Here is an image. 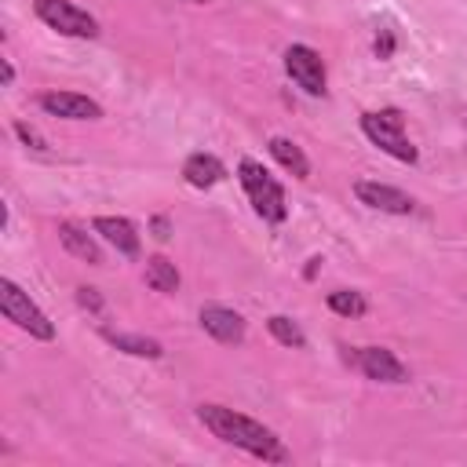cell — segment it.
<instances>
[{"label": "cell", "instance_id": "cell-1", "mask_svg": "<svg viewBox=\"0 0 467 467\" xmlns=\"http://www.w3.org/2000/svg\"><path fill=\"white\" fill-rule=\"evenodd\" d=\"M197 420L226 445H237L266 463H288V449L281 445V438L244 412H234L226 405H197Z\"/></svg>", "mask_w": 467, "mask_h": 467}, {"label": "cell", "instance_id": "cell-2", "mask_svg": "<svg viewBox=\"0 0 467 467\" xmlns=\"http://www.w3.org/2000/svg\"><path fill=\"white\" fill-rule=\"evenodd\" d=\"M237 175H241V186H244L252 208H255L266 223H285V215H288V201H285L281 182H277L259 161H252V157H244V161L237 164Z\"/></svg>", "mask_w": 467, "mask_h": 467}, {"label": "cell", "instance_id": "cell-3", "mask_svg": "<svg viewBox=\"0 0 467 467\" xmlns=\"http://www.w3.org/2000/svg\"><path fill=\"white\" fill-rule=\"evenodd\" d=\"M361 131L368 135V142H376L383 153H390V157H398L405 164H412L420 157L416 146L405 135L401 109H372V113H361Z\"/></svg>", "mask_w": 467, "mask_h": 467}, {"label": "cell", "instance_id": "cell-4", "mask_svg": "<svg viewBox=\"0 0 467 467\" xmlns=\"http://www.w3.org/2000/svg\"><path fill=\"white\" fill-rule=\"evenodd\" d=\"M0 310L11 325H18L22 332H29L33 339H55V325L47 321V314L29 299V292H22L11 277L0 281Z\"/></svg>", "mask_w": 467, "mask_h": 467}, {"label": "cell", "instance_id": "cell-5", "mask_svg": "<svg viewBox=\"0 0 467 467\" xmlns=\"http://www.w3.org/2000/svg\"><path fill=\"white\" fill-rule=\"evenodd\" d=\"M33 7H36V18L44 26H51L55 33H62V36H80V40H95L99 36V22L84 7H77L69 0H36Z\"/></svg>", "mask_w": 467, "mask_h": 467}, {"label": "cell", "instance_id": "cell-6", "mask_svg": "<svg viewBox=\"0 0 467 467\" xmlns=\"http://www.w3.org/2000/svg\"><path fill=\"white\" fill-rule=\"evenodd\" d=\"M347 361H354L361 368V376L365 379H376V383H405L409 379V368L387 347H358V350H347Z\"/></svg>", "mask_w": 467, "mask_h": 467}, {"label": "cell", "instance_id": "cell-7", "mask_svg": "<svg viewBox=\"0 0 467 467\" xmlns=\"http://www.w3.org/2000/svg\"><path fill=\"white\" fill-rule=\"evenodd\" d=\"M285 69L288 77L306 91V95H325V58L306 47V44H292L285 51Z\"/></svg>", "mask_w": 467, "mask_h": 467}, {"label": "cell", "instance_id": "cell-8", "mask_svg": "<svg viewBox=\"0 0 467 467\" xmlns=\"http://www.w3.org/2000/svg\"><path fill=\"white\" fill-rule=\"evenodd\" d=\"M40 109L51 117H62V120H99L102 117V106L80 91H44Z\"/></svg>", "mask_w": 467, "mask_h": 467}, {"label": "cell", "instance_id": "cell-9", "mask_svg": "<svg viewBox=\"0 0 467 467\" xmlns=\"http://www.w3.org/2000/svg\"><path fill=\"white\" fill-rule=\"evenodd\" d=\"M354 193L361 204H368L376 212H390V215H409L416 208V201L409 193H401L398 186H387V182H372V179H358Z\"/></svg>", "mask_w": 467, "mask_h": 467}, {"label": "cell", "instance_id": "cell-10", "mask_svg": "<svg viewBox=\"0 0 467 467\" xmlns=\"http://www.w3.org/2000/svg\"><path fill=\"white\" fill-rule=\"evenodd\" d=\"M201 328L219 343H241L244 339V317L230 306H201Z\"/></svg>", "mask_w": 467, "mask_h": 467}, {"label": "cell", "instance_id": "cell-11", "mask_svg": "<svg viewBox=\"0 0 467 467\" xmlns=\"http://www.w3.org/2000/svg\"><path fill=\"white\" fill-rule=\"evenodd\" d=\"M95 234H102L120 255H139V230L131 219L120 215H99L95 219Z\"/></svg>", "mask_w": 467, "mask_h": 467}, {"label": "cell", "instance_id": "cell-12", "mask_svg": "<svg viewBox=\"0 0 467 467\" xmlns=\"http://www.w3.org/2000/svg\"><path fill=\"white\" fill-rule=\"evenodd\" d=\"M182 179L190 186H197V190H208V186L226 179V164L219 157H212V153H190L182 161Z\"/></svg>", "mask_w": 467, "mask_h": 467}, {"label": "cell", "instance_id": "cell-13", "mask_svg": "<svg viewBox=\"0 0 467 467\" xmlns=\"http://www.w3.org/2000/svg\"><path fill=\"white\" fill-rule=\"evenodd\" d=\"M58 241H62V248H66L69 255H77V259H84V263H91V266L102 263V248H99L95 237L84 234L77 223H58Z\"/></svg>", "mask_w": 467, "mask_h": 467}, {"label": "cell", "instance_id": "cell-14", "mask_svg": "<svg viewBox=\"0 0 467 467\" xmlns=\"http://www.w3.org/2000/svg\"><path fill=\"white\" fill-rule=\"evenodd\" d=\"M266 150H270V157L285 168V171H292L296 179H306L310 175V161H306V153L292 142V139H285V135H274L270 142H266Z\"/></svg>", "mask_w": 467, "mask_h": 467}, {"label": "cell", "instance_id": "cell-15", "mask_svg": "<svg viewBox=\"0 0 467 467\" xmlns=\"http://www.w3.org/2000/svg\"><path fill=\"white\" fill-rule=\"evenodd\" d=\"M102 336H106L109 347H117V350H124L131 358H161L164 354V347L157 339H150V336H131V332H113V328H106Z\"/></svg>", "mask_w": 467, "mask_h": 467}, {"label": "cell", "instance_id": "cell-16", "mask_svg": "<svg viewBox=\"0 0 467 467\" xmlns=\"http://www.w3.org/2000/svg\"><path fill=\"white\" fill-rule=\"evenodd\" d=\"M146 285H150L153 292H175V288H179V270H175V263L164 259V255L146 259Z\"/></svg>", "mask_w": 467, "mask_h": 467}, {"label": "cell", "instance_id": "cell-17", "mask_svg": "<svg viewBox=\"0 0 467 467\" xmlns=\"http://www.w3.org/2000/svg\"><path fill=\"white\" fill-rule=\"evenodd\" d=\"M266 328H270V336H274L277 343H285V347H296V350H303V347H306L303 328H299L292 317H285V314H274V317L266 321Z\"/></svg>", "mask_w": 467, "mask_h": 467}, {"label": "cell", "instance_id": "cell-18", "mask_svg": "<svg viewBox=\"0 0 467 467\" xmlns=\"http://www.w3.org/2000/svg\"><path fill=\"white\" fill-rule=\"evenodd\" d=\"M328 306H332L336 314H343V317H361V314L368 310L365 296L354 292V288H336V292H328Z\"/></svg>", "mask_w": 467, "mask_h": 467}, {"label": "cell", "instance_id": "cell-19", "mask_svg": "<svg viewBox=\"0 0 467 467\" xmlns=\"http://www.w3.org/2000/svg\"><path fill=\"white\" fill-rule=\"evenodd\" d=\"M15 135H18V139H22L29 150H47V139H44V135H40L33 124H26V120H15Z\"/></svg>", "mask_w": 467, "mask_h": 467}, {"label": "cell", "instance_id": "cell-20", "mask_svg": "<svg viewBox=\"0 0 467 467\" xmlns=\"http://www.w3.org/2000/svg\"><path fill=\"white\" fill-rule=\"evenodd\" d=\"M77 303H80V306H88V310H95V314L102 310V296H99L95 288H88V285H84V288H77Z\"/></svg>", "mask_w": 467, "mask_h": 467}, {"label": "cell", "instance_id": "cell-21", "mask_svg": "<svg viewBox=\"0 0 467 467\" xmlns=\"http://www.w3.org/2000/svg\"><path fill=\"white\" fill-rule=\"evenodd\" d=\"M390 51H394V36H390V29H383V33L376 36V55H379V58H390Z\"/></svg>", "mask_w": 467, "mask_h": 467}, {"label": "cell", "instance_id": "cell-22", "mask_svg": "<svg viewBox=\"0 0 467 467\" xmlns=\"http://www.w3.org/2000/svg\"><path fill=\"white\" fill-rule=\"evenodd\" d=\"M153 237H157V241H168V237H171V226H168V219H164V215H157V219H153Z\"/></svg>", "mask_w": 467, "mask_h": 467}, {"label": "cell", "instance_id": "cell-23", "mask_svg": "<svg viewBox=\"0 0 467 467\" xmlns=\"http://www.w3.org/2000/svg\"><path fill=\"white\" fill-rule=\"evenodd\" d=\"M0 66H4V84H11V80H15V66H11V62H7V58H4V62H0Z\"/></svg>", "mask_w": 467, "mask_h": 467}, {"label": "cell", "instance_id": "cell-24", "mask_svg": "<svg viewBox=\"0 0 467 467\" xmlns=\"http://www.w3.org/2000/svg\"><path fill=\"white\" fill-rule=\"evenodd\" d=\"M186 4H208V0H186Z\"/></svg>", "mask_w": 467, "mask_h": 467}]
</instances>
